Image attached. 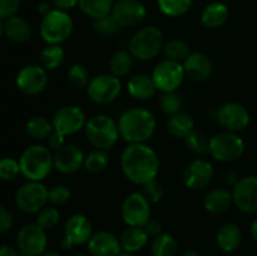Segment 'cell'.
<instances>
[{
    "mask_svg": "<svg viewBox=\"0 0 257 256\" xmlns=\"http://www.w3.org/2000/svg\"><path fill=\"white\" fill-rule=\"evenodd\" d=\"M20 0H0V19L7 20L17 15Z\"/></svg>",
    "mask_w": 257,
    "mask_h": 256,
    "instance_id": "bcb514c9",
    "label": "cell"
},
{
    "mask_svg": "<svg viewBox=\"0 0 257 256\" xmlns=\"http://www.w3.org/2000/svg\"><path fill=\"white\" fill-rule=\"evenodd\" d=\"M17 256H28V255H25V253H22V252H18Z\"/></svg>",
    "mask_w": 257,
    "mask_h": 256,
    "instance_id": "94428289",
    "label": "cell"
},
{
    "mask_svg": "<svg viewBox=\"0 0 257 256\" xmlns=\"http://www.w3.org/2000/svg\"><path fill=\"white\" fill-rule=\"evenodd\" d=\"M151 77L157 90L161 93H167L177 92L185 80L186 74L182 63L166 58L153 68Z\"/></svg>",
    "mask_w": 257,
    "mask_h": 256,
    "instance_id": "30bf717a",
    "label": "cell"
},
{
    "mask_svg": "<svg viewBox=\"0 0 257 256\" xmlns=\"http://www.w3.org/2000/svg\"><path fill=\"white\" fill-rule=\"evenodd\" d=\"M213 119L223 128V131L238 133L250 124V112L238 102H226L211 112Z\"/></svg>",
    "mask_w": 257,
    "mask_h": 256,
    "instance_id": "8fae6325",
    "label": "cell"
},
{
    "mask_svg": "<svg viewBox=\"0 0 257 256\" xmlns=\"http://www.w3.org/2000/svg\"><path fill=\"white\" fill-rule=\"evenodd\" d=\"M70 198H72V192L67 186L55 185L49 188V203L55 207L67 205Z\"/></svg>",
    "mask_w": 257,
    "mask_h": 256,
    "instance_id": "ee69618b",
    "label": "cell"
},
{
    "mask_svg": "<svg viewBox=\"0 0 257 256\" xmlns=\"http://www.w3.org/2000/svg\"><path fill=\"white\" fill-rule=\"evenodd\" d=\"M250 233H251V237H252V240L257 243V218L256 220H253V222L251 223Z\"/></svg>",
    "mask_w": 257,
    "mask_h": 256,
    "instance_id": "11a10c76",
    "label": "cell"
},
{
    "mask_svg": "<svg viewBox=\"0 0 257 256\" xmlns=\"http://www.w3.org/2000/svg\"><path fill=\"white\" fill-rule=\"evenodd\" d=\"M15 205L24 213H38L49 203V190L39 181H27L15 192Z\"/></svg>",
    "mask_w": 257,
    "mask_h": 256,
    "instance_id": "ba28073f",
    "label": "cell"
},
{
    "mask_svg": "<svg viewBox=\"0 0 257 256\" xmlns=\"http://www.w3.org/2000/svg\"><path fill=\"white\" fill-rule=\"evenodd\" d=\"M230 18L228 7L222 2H212L206 5L200 15V22L207 29H218L227 23Z\"/></svg>",
    "mask_w": 257,
    "mask_h": 256,
    "instance_id": "cb8c5ba5",
    "label": "cell"
},
{
    "mask_svg": "<svg viewBox=\"0 0 257 256\" xmlns=\"http://www.w3.org/2000/svg\"><path fill=\"white\" fill-rule=\"evenodd\" d=\"M84 135L89 145L95 150L109 151L119 140L118 122L110 115L99 113L88 118Z\"/></svg>",
    "mask_w": 257,
    "mask_h": 256,
    "instance_id": "277c9868",
    "label": "cell"
},
{
    "mask_svg": "<svg viewBox=\"0 0 257 256\" xmlns=\"http://www.w3.org/2000/svg\"><path fill=\"white\" fill-rule=\"evenodd\" d=\"M143 228L146 230L147 235L150 236V237H152V238L157 237V236H160L161 233L163 232V231H162V223H161V221L157 220V218L151 217L150 220L147 221V223L143 226Z\"/></svg>",
    "mask_w": 257,
    "mask_h": 256,
    "instance_id": "c3c4849f",
    "label": "cell"
},
{
    "mask_svg": "<svg viewBox=\"0 0 257 256\" xmlns=\"http://www.w3.org/2000/svg\"><path fill=\"white\" fill-rule=\"evenodd\" d=\"M25 131L28 136L34 141H47L54 132V128H53L52 119H48L43 115H33L27 120Z\"/></svg>",
    "mask_w": 257,
    "mask_h": 256,
    "instance_id": "4dcf8cb0",
    "label": "cell"
},
{
    "mask_svg": "<svg viewBox=\"0 0 257 256\" xmlns=\"http://www.w3.org/2000/svg\"><path fill=\"white\" fill-rule=\"evenodd\" d=\"M119 163L124 177L137 186L156 180L160 172V157L147 143L125 146L120 153Z\"/></svg>",
    "mask_w": 257,
    "mask_h": 256,
    "instance_id": "6da1fadb",
    "label": "cell"
},
{
    "mask_svg": "<svg viewBox=\"0 0 257 256\" xmlns=\"http://www.w3.org/2000/svg\"><path fill=\"white\" fill-rule=\"evenodd\" d=\"M85 90L93 103L107 105L117 100V98L120 95L122 82H120V78L115 77L112 73H102V74L90 78Z\"/></svg>",
    "mask_w": 257,
    "mask_h": 256,
    "instance_id": "9c48e42d",
    "label": "cell"
},
{
    "mask_svg": "<svg viewBox=\"0 0 257 256\" xmlns=\"http://www.w3.org/2000/svg\"><path fill=\"white\" fill-rule=\"evenodd\" d=\"M60 221V212L58 207L53 205H47L37 213L35 223L44 231H50L58 226Z\"/></svg>",
    "mask_w": 257,
    "mask_h": 256,
    "instance_id": "74e56055",
    "label": "cell"
},
{
    "mask_svg": "<svg viewBox=\"0 0 257 256\" xmlns=\"http://www.w3.org/2000/svg\"><path fill=\"white\" fill-rule=\"evenodd\" d=\"M13 225H14L13 213L7 207L0 205V233H5L12 230Z\"/></svg>",
    "mask_w": 257,
    "mask_h": 256,
    "instance_id": "7dc6e473",
    "label": "cell"
},
{
    "mask_svg": "<svg viewBox=\"0 0 257 256\" xmlns=\"http://www.w3.org/2000/svg\"><path fill=\"white\" fill-rule=\"evenodd\" d=\"M49 83L48 70L40 64H27L18 72L15 84L25 95H38L44 92Z\"/></svg>",
    "mask_w": 257,
    "mask_h": 256,
    "instance_id": "9a60e30c",
    "label": "cell"
},
{
    "mask_svg": "<svg viewBox=\"0 0 257 256\" xmlns=\"http://www.w3.org/2000/svg\"><path fill=\"white\" fill-rule=\"evenodd\" d=\"M163 34L156 25L140 28L130 39L127 49L140 62H150L157 58L163 50Z\"/></svg>",
    "mask_w": 257,
    "mask_h": 256,
    "instance_id": "5b68a950",
    "label": "cell"
},
{
    "mask_svg": "<svg viewBox=\"0 0 257 256\" xmlns=\"http://www.w3.org/2000/svg\"><path fill=\"white\" fill-rule=\"evenodd\" d=\"M87 119L88 118L82 107L67 104L55 110L52 117V123L55 132L67 137L84 131Z\"/></svg>",
    "mask_w": 257,
    "mask_h": 256,
    "instance_id": "7c38bea8",
    "label": "cell"
},
{
    "mask_svg": "<svg viewBox=\"0 0 257 256\" xmlns=\"http://www.w3.org/2000/svg\"><path fill=\"white\" fill-rule=\"evenodd\" d=\"M135 58L128 49H117L109 58V70L118 78L127 77L133 69Z\"/></svg>",
    "mask_w": 257,
    "mask_h": 256,
    "instance_id": "f546056e",
    "label": "cell"
},
{
    "mask_svg": "<svg viewBox=\"0 0 257 256\" xmlns=\"http://www.w3.org/2000/svg\"><path fill=\"white\" fill-rule=\"evenodd\" d=\"M87 247L92 256H117L122 251L119 237L109 231L93 232Z\"/></svg>",
    "mask_w": 257,
    "mask_h": 256,
    "instance_id": "7402d4cb",
    "label": "cell"
},
{
    "mask_svg": "<svg viewBox=\"0 0 257 256\" xmlns=\"http://www.w3.org/2000/svg\"><path fill=\"white\" fill-rule=\"evenodd\" d=\"M19 251L14 250L12 246L3 245L0 246V256H17Z\"/></svg>",
    "mask_w": 257,
    "mask_h": 256,
    "instance_id": "db71d44e",
    "label": "cell"
},
{
    "mask_svg": "<svg viewBox=\"0 0 257 256\" xmlns=\"http://www.w3.org/2000/svg\"><path fill=\"white\" fill-rule=\"evenodd\" d=\"M185 145L188 150L196 155H205L208 152V143L210 138L202 131L195 130L190 136L185 138Z\"/></svg>",
    "mask_w": 257,
    "mask_h": 256,
    "instance_id": "ab89813d",
    "label": "cell"
},
{
    "mask_svg": "<svg viewBox=\"0 0 257 256\" xmlns=\"http://www.w3.org/2000/svg\"><path fill=\"white\" fill-rule=\"evenodd\" d=\"M191 52L192 50H191L190 45L182 39H171L170 42L163 45V53H165L166 58L176 60V62L182 63Z\"/></svg>",
    "mask_w": 257,
    "mask_h": 256,
    "instance_id": "8d00e7d4",
    "label": "cell"
},
{
    "mask_svg": "<svg viewBox=\"0 0 257 256\" xmlns=\"http://www.w3.org/2000/svg\"><path fill=\"white\" fill-rule=\"evenodd\" d=\"M93 235V226L89 218L83 213H73L64 223V235L60 246L63 250H72L74 246L83 245Z\"/></svg>",
    "mask_w": 257,
    "mask_h": 256,
    "instance_id": "5bb4252c",
    "label": "cell"
},
{
    "mask_svg": "<svg viewBox=\"0 0 257 256\" xmlns=\"http://www.w3.org/2000/svg\"><path fill=\"white\" fill-rule=\"evenodd\" d=\"M178 251V242L171 233L162 232L160 236L153 238L151 245L152 256H176Z\"/></svg>",
    "mask_w": 257,
    "mask_h": 256,
    "instance_id": "836d02e7",
    "label": "cell"
},
{
    "mask_svg": "<svg viewBox=\"0 0 257 256\" xmlns=\"http://www.w3.org/2000/svg\"><path fill=\"white\" fill-rule=\"evenodd\" d=\"M150 236L147 235L143 227H130L125 228L120 235L119 241L122 250L128 251V252H138L142 250L148 243Z\"/></svg>",
    "mask_w": 257,
    "mask_h": 256,
    "instance_id": "f1b7e54d",
    "label": "cell"
},
{
    "mask_svg": "<svg viewBox=\"0 0 257 256\" xmlns=\"http://www.w3.org/2000/svg\"><path fill=\"white\" fill-rule=\"evenodd\" d=\"M123 222L130 227H143L151 218V202L142 192H131L120 206Z\"/></svg>",
    "mask_w": 257,
    "mask_h": 256,
    "instance_id": "4fadbf2b",
    "label": "cell"
},
{
    "mask_svg": "<svg viewBox=\"0 0 257 256\" xmlns=\"http://www.w3.org/2000/svg\"><path fill=\"white\" fill-rule=\"evenodd\" d=\"M39 256H60V255L57 252H47V251H45L44 253H42V255H39Z\"/></svg>",
    "mask_w": 257,
    "mask_h": 256,
    "instance_id": "91938a15",
    "label": "cell"
},
{
    "mask_svg": "<svg viewBox=\"0 0 257 256\" xmlns=\"http://www.w3.org/2000/svg\"><path fill=\"white\" fill-rule=\"evenodd\" d=\"M182 256H201V253L198 251L193 250V248H188L182 253Z\"/></svg>",
    "mask_w": 257,
    "mask_h": 256,
    "instance_id": "9f6ffc18",
    "label": "cell"
},
{
    "mask_svg": "<svg viewBox=\"0 0 257 256\" xmlns=\"http://www.w3.org/2000/svg\"><path fill=\"white\" fill-rule=\"evenodd\" d=\"M64 60L65 50L60 44H47L39 54V64L48 72L59 68Z\"/></svg>",
    "mask_w": 257,
    "mask_h": 256,
    "instance_id": "1f68e13d",
    "label": "cell"
},
{
    "mask_svg": "<svg viewBox=\"0 0 257 256\" xmlns=\"http://www.w3.org/2000/svg\"><path fill=\"white\" fill-rule=\"evenodd\" d=\"M142 193L151 203H157L165 196V188H163L162 183L158 182L156 178L142 186Z\"/></svg>",
    "mask_w": 257,
    "mask_h": 256,
    "instance_id": "f6af8a7d",
    "label": "cell"
},
{
    "mask_svg": "<svg viewBox=\"0 0 257 256\" xmlns=\"http://www.w3.org/2000/svg\"><path fill=\"white\" fill-rule=\"evenodd\" d=\"M85 155L82 148L73 143H65L53 152L54 170L62 175H74L84 167Z\"/></svg>",
    "mask_w": 257,
    "mask_h": 256,
    "instance_id": "ffe728a7",
    "label": "cell"
},
{
    "mask_svg": "<svg viewBox=\"0 0 257 256\" xmlns=\"http://www.w3.org/2000/svg\"><path fill=\"white\" fill-rule=\"evenodd\" d=\"M166 128L171 137L176 138V140H185L196 130L195 119L192 115L182 110V112L176 113L168 118Z\"/></svg>",
    "mask_w": 257,
    "mask_h": 256,
    "instance_id": "83f0119b",
    "label": "cell"
},
{
    "mask_svg": "<svg viewBox=\"0 0 257 256\" xmlns=\"http://www.w3.org/2000/svg\"><path fill=\"white\" fill-rule=\"evenodd\" d=\"M119 136L123 141L131 143H147L157 130L156 115L143 107L125 109L118 118Z\"/></svg>",
    "mask_w": 257,
    "mask_h": 256,
    "instance_id": "7a4b0ae2",
    "label": "cell"
},
{
    "mask_svg": "<svg viewBox=\"0 0 257 256\" xmlns=\"http://www.w3.org/2000/svg\"><path fill=\"white\" fill-rule=\"evenodd\" d=\"M74 256H88V255H84V253H77V255H74Z\"/></svg>",
    "mask_w": 257,
    "mask_h": 256,
    "instance_id": "6125c7cd",
    "label": "cell"
},
{
    "mask_svg": "<svg viewBox=\"0 0 257 256\" xmlns=\"http://www.w3.org/2000/svg\"><path fill=\"white\" fill-rule=\"evenodd\" d=\"M240 178L241 177L238 176V173L233 170L227 171V172L225 173V182H226V185L230 186V187H233V186H235L236 183L240 181Z\"/></svg>",
    "mask_w": 257,
    "mask_h": 256,
    "instance_id": "816d5d0a",
    "label": "cell"
},
{
    "mask_svg": "<svg viewBox=\"0 0 257 256\" xmlns=\"http://www.w3.org/2000/svg\"><path fill=\"white\" fill-rule=\"evenodd\" d=\"M52 4L54 9L62 10V12H69L74 9L79 4V0H52Z\"/></svg>",
    "mask_w": 257,
    "mask_h": 256,
    "instance_id": "f907efd6",
    "label": "cell"
},
{
    "mask_svg": "<svg viewBox=\"0 0 257 256\" xmlns=\"http://www.w3.org/2000/svg\"><path fill=\"white\" fill-rule=\"evenodd\" d=\"M233 205L246 215L257 213V176H245L231 188Z\"/></svg>",
    "mask_w": 257,
    "mask_h": 256,
    "instance_id": "e0dca14e",
    "label": "cell"
},
{
    "mask_svg": "<svg viewBox=\"0 0 257 256\" xmlns=\"http://www.w3.org/2000/svg\"><path fill=\"white\" fill-rule=\"evenodd\" d=\"M207 153L217 162H235L245 153V142L238 133L221 131L210 137Z\"/></svg>",
    "mask_w": 257,
    "mask_h": 256,
    "instance_id": "52a82bcc",
    "label": "cell"
},
{
    "mask_svg": "<svg viewBox=\"0 0 257 256\" xmlns=\"http://www.w3.org/2000/svg\"><path fill=\"white\" fill-rule=\"evenodd\" d=\"M242 241V231L235 222H226L216 233V243L223 252H233Z\"/></svg>",
    "mask_w": 257,
    "mask_h": 256,
    "instance_id": "484cf974",
    "label": "cell"
},
{
    "mask_svg": "<svg viewBox=\"0 0 257 256\" xmlns=\"http://www.w3.org/2000/svg\"><path fill=\"white\" fill-rule=\"evenodd\" d=\"M33 29L25 18L14 15L5 20V37L14 43H27L32 38Z\"/></svg>",
    "mask_w": 257,
    "mask_h": 256,
    "instance_id": "4316f807",
    "label": "cell"
},
{
    "mask_svg": "<svg viewBox=\"0 0 257 256\" xmlns=\"http://www.w3.org/2000/svg\"><path fill=\"white\" fill-rule=\"evenodd\" d=\"M215 177V168L212 163L205 158H196L191 161L183 170L182 180L187 188L200 191L208 187Z\"/></svg>",
    "mask_w": 257,
    "mask_h": 256,
    "instance_id": "ac0fdd59",
    "label": "cell"
},
{
    "mask_svg": "<svg viewBox=\"0 0 257 256\" xmlns=\"http://www.w3.org/2000/svg\"><path fill=\"white\" fill-rule=\"evenodd\" d=\"M122 28L119 27L117 22L113 19L112 15H105L99 19L93 20V30L100 37H114L120 32Z\"/></svg>",
    "mask_w": 257,
    "mask_h": 256,
    "instance_id": "b9f144b4",
    "label": "cell"
},
{
    "mask_svg": "<svg viewBox=\"0 0 257 256\" xmlns=\"http://www.w3.org/2000/svg\"><path fill=\"white\" fill-rule=\"evenodd\" d=\"M158 105H160V109L166 115L171 117V115L176 114V113L182 112L183 102L182 98H181V95L177 92H167L161 94Z\"/></svg>",
    "mask_w": 257,
    "mask_h": 256,
    "instance_id": "f35d334b",
    "label": "cell"
},
{
    "mask_svg": "<svg viewBox=\"0 0 257 256\" xmlns=\"http://www.w3.org/2000/svg\"><path fill=\"white\" fill-rule=\"evenodd\" d=\"M110 15L120 28L136 27L147 17V8L141 0H114Z\"/></svg>",
    "mask_w": 257,
    "mask_h": 256,
    "instance_id": "d6986e66",
    "label": "cell"
},
{
    "mask_svg": "<svg viewBox=\"0 0 257 256\" xmlns=\"http://www.w3.org/2000/svg\"><path fill=\"white\" fill-rule=\"evenodd\" d=\"M67 78L73 87L80 89V88H87L88 83L90 80V74L85 65L80 64V63H74L68 69Z\"/></svg>",
    "mask_w": 257,
    "mask_h": 256,
    "instance_id": "60d3db41",
    "label": "cell"
},
{
    "mask_svg": "<svg viewBox=\"0 0 257 256\" xmlns=\"http://www.w3.org/2000/svg\"><path fill=\"white\" fill-rule=\"evenodd\" d=\"M127 92L132 98L137 100H148L157 93L152 77L145 73L132 75L127 82Z\"/></svg>",
    "mask_w": 257,
    "mask_h": 256,
    "instance_id": "d4e9b609",
    "label": "cell"
},
{
    "mask_svg": "<svg viewBox=\"0 0 257 256\" xmlns=\"http://www.w3.org/2000/svg\"><path fill=\"white\" fill-rule=\"evenodd\" d=\"M53 9H54V7H53L52 3L45 2V0L44 2H40L39 4H38V13H39L42 17H45L47 14H49Z\"/></svg>",
    "mask_w": 257,
    "mask_h": 256,
    "instance_id": "f5cc1de1",
    "label": "cell"
},
{
    "mask_svg": "<svg viewBox=\"0 0 257 256\" xmlns=\"http://www.w3.org/2000/svg\"><path fill=\"white\" fill-rule=\"evenodd\" d=\"M5 35V20L0 19V39Z\"/></svg>",
    "mask_w": 257,
    "mask_h": 256,
    "instance_id": "6f0895ef",
    "label": "cell"
},
{
    "mask_svg": "<svg viewBox=\"0 0 257 256\" xmlns=\"http://www.w3.org/2000/svg\"><path fill=\"white\" fill-rule=\"evenodd\" d=\"M19 166L20 175L25 180L43 182L54 168L53 151L39 143L29 146L20 155Z\"/></svg>",
    "mask_w": 257,
    "mask_h": 256,
    "instance_id": "3957f363",
    "label": "cell"
},
{
    "mask_svg": "<svg viewBox=\"0 0 257 256\" xmlns=\"http://www.w3.org/2000/svg\"><path fill=\"white\" fill-rule=\"evenodd\" d=\"M109 165V155L108 151L95 150L93 148L89 153L85 155L84 168L90 173H100L107 170Z\"/></svg>",
    "mask_w": 257,
    "mask_h": 256,
    "instance_id": "d590c367",
    "label": "cell"
},
{
    "mask_svg": "<svg viewBox=\"0 0 257 256\" xmlns=\"http://www.w3.org/2000/svg\"><path fill=\"white\" fill-rule=\"evenodd\" d=\"M113 4L114 0H79L78 7L85 17L95 20L109 15Z\"/></svg>",
    "mask_w": 257,
    "mask_h": 256,
    "instance_id": "d6a6232c",
    "label": "cell"
},
{
    "mask_svg": "<svg viewBox=\"0 0 257 256\" xmlns=\"http://www.w3.org/2000/svg\"><path fill=\"white\" fill-rule=\"evenodd\" d=\"M233 205L232 192L226 187H215L206 193L203 207L208 213L222 215Z\"/></svg>",
    "mask_w": 257,
    "mask_h": 256,
    "instance_id": "603a6c76",
    "label": "cell"
},
{
    "mask_svg": "<svg viewBox=\"0 0 257 256\" xmlns=\"http://www.w3.org/2000/svg\"><path fill=\"white\" fill-rule=\"evenodd\" d=\"M47 145L48 147L50 148V150L54 152V151L59 150V148H62L63 146L65 145V137L63 135H60V133L58 132H53L52 135L49 136V138L47 140Z\"/></svg>",
    "mask_w": 257,
    "mask_h": 256,
    "instance_id": "681fc988",
    "label": "cell"
},
{
    "mask_svg": "<svg viewBox=\"0 0 257 256\" xmlns=\"http://www.w3.org/2000/svg\"><path fill=\"white\" fill-rule=\"evenodd\" d=\"M74 22L69 13L53 9L49 14L42 17L39 25L40 38L47 44H60L67 42L73 34Z\"/></svg>",
    "mask_w": 257,
    "mask_h": 256,
    "instance_id": "8992f818",
    "label": "cell"
},
{
    "mask_svg": "<svg viewBox=\"0 0 257 256\" xmlns=\"http://www.w3.org/2000/svg\"><path fill=\"white\" fill-rule=\"evenodd\" d=\"M20 175L19 160L14 157L0 158V180L9 181L15 180Z\"/></svg>",
    "mask_w": 257,
    "mask_h": 256,
    "instance_id": "7bdbcfd3",
    "label": "cell"
},
{
    "mask_svg": "<svg viewBox=\"0 0 257 256\" xmlns=\"http://www.w3.org/2000/svg\"><path fill=\"white\" fill-rule=\"evenodd\" d=\"M17 246L19 252L28 256H39L47 251L48 236L37 223H27L17 235Z\"/></svg>",
    "mask_w": 257,
    "mask_h": 256,
    "instance_id": "2e32d148",
    "label": "cell"
},
{
    "mask_svg": "<svg viewBox=\"0 0 257 256\" xmlns=\"http://www.w3.org/2000/svg\"><path fill=\"white\" fill-rule=\"evenodd\" d=\"M186 77L193 82H206L212 77V60L202 52H191L182 62Z\"/></svg>",
    "mask_w": 257,
    "mask_h": 256,
    "instance_id": "44dd1931",
    "label": "cell"
},
{
    "mask_svg": "<svg viewBox=\"0 0 257 256\" xmlns=\"http://www.w3.org/2000/svg\"><path fill=\"white\" fill-rule=\"evenodd\" d=\"M193 0H157V7L163 15L180 18L190 12Z\"/></svg>",
    "mask_w": 257,
    "mask_h": 256,
    "instance_id": "e575fe53",
    "label": "cell"
},
{
    "mask_svg": "<svg viewBox=\"0 0 257 256\" xmlns=\"http://www.w3.org/2000/svg\"><path fill=\"white\" fill-rule=\"evenodd\" d=\"M117 256H135V253H133V252H128V251L122 250L119 253H118Z\"/></svg>",
    "mask_w": 257,
    "mask_h": 256,
    "instance_id": "680465c9",
    "label": "cell"
}]
</instances>
